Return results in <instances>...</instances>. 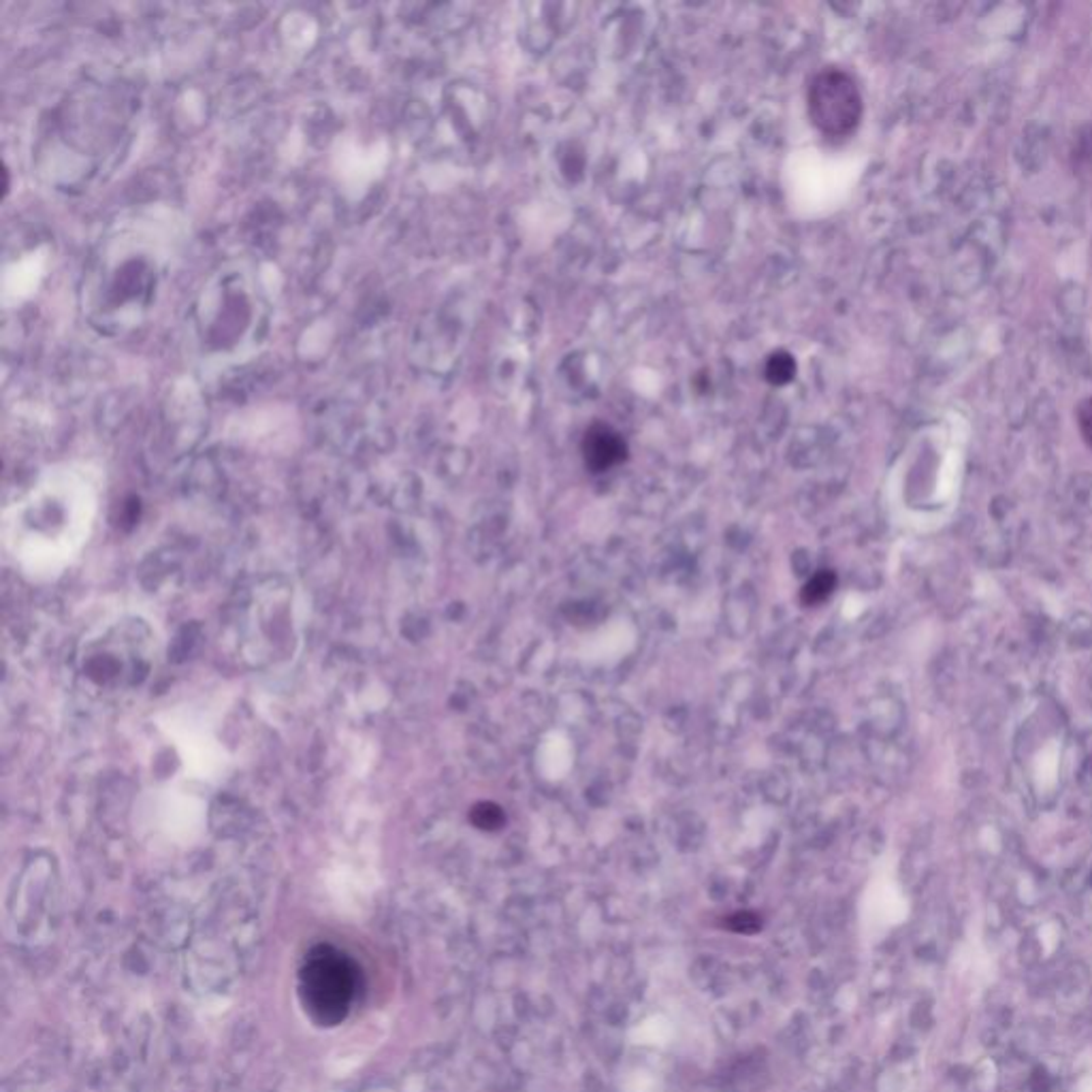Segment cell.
<instances>
[{"mask_svg":"<svg viewBox=\"0 0 1092 1092\" xmlns=\"http://www.w3.org/2000/svg\"><path fill=\"white\" fill-rule=\"evenodd\" d=\"M359 990V966L344 951L316 946L299 971V999L306 1013L318 1026H337Z\"/></svg>","mask_w":1092,"mask_h":1092,"instance_id":"cell-1","label":"cell"},{"mask_svg":"<svg viewBox=\"0 0 1092 1092\" xmlns=\"http://www.w3.org/2000/svg\"><path fill=\"white\" fill-rule=\"evenodd\" d=\"M583 459L592 472H606L627 457V446L619 431L606 423H594L583 437Z\"/></svg>","mask_w":1092,"mask_h":1092,"instance_id":"cell-3","label":"cell"},{"mask_svg":"<svg viewBox=\"0 0 1092 1092\" xmlns=\"http://www.w3.org/2000/svg\"><path fill=\"white\" fill-rule=\"evenodd\" d=\"M809 116L828 137L851 133L862 118V96L856 82L836 69L815 75L809 87Z\"/></svg>","mask_w":1092,"mask_h":1092,"instance_id":"cell-2","label":"cell"},{"mask_svg":"<svg viewBox=\"0 0 1092 1092\" xmlns=\"http://www.w3.org/2000/svg\"><path fill=\"white\" fill-rule=\"evenodd\" d=\"M1077 421H1079V430H1082V435L1086 437V442L1092 444V397L1086 399L1084 404L1079 406Z\"/></svg>","mask_w":1092,"mask_h":1092,"instance_id":"cell-7","label":"cell"},{"mask_svg":"<svg viewBox=\"0 0 1092 1092\" xmlns=\"http://www.w3.org/2000/svg\"><path fill=\"white\" fill-rule=\"evenodd\" d=\"M764 374H767V380L773 382V384H785V382H789V380L794 378V374H796L794 357H792V355H787V353H776V355H773V357L769 359V363H767V370H764Z\"/></svg>","mask_w":1092,"mask_h":1092,"instance_id":"cell-5","label":"cell"},{"mask_svg":"<svg viewBox=\"0 0 1092 1092\" xmlns=\"http://www.w3.org/2000/svg\"><path fill=\"white\" fill-rule=\"evenodd\" d=\"M472 822L483 828V831H497V828L504 826L506 818H504V811H501L495 802H481V805H476L472 811Z\"/></svg>","mask_w":1092,"mask_h":1092,"instance_id":"cell-6","label":"cell"},{"mask_svg":"<svg viewBox=\"0 0 1092 1092\" xmlns=\"http://www.w3.org/2000/svg\"><path fill=\"white\" fill-rule=\"evenodd\" d=\"M834 585H836V576H834V572H833V570H820V572L815 574L813 579L805 585V589H802V596H800V598H802V602H805L807 606L820 604V602H824L828 596L833 594Z\"/></svg>","mask_w":1092,"mask_h":1092,"instance_id":"cell-4","label":"cell"}]
</instances>
